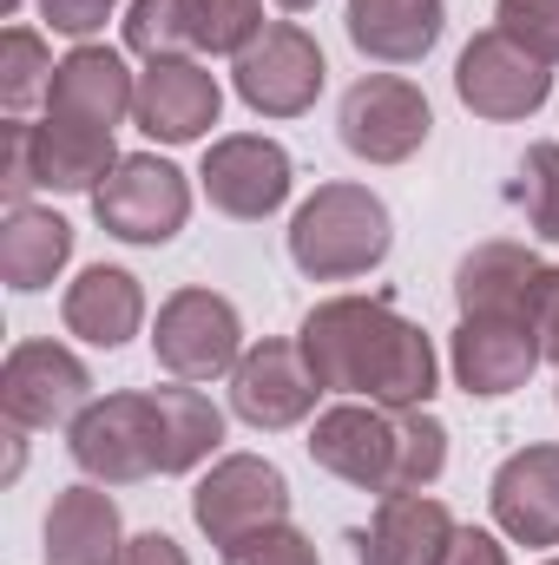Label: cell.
<instances>
[{
	"mask_svg": "<svg viewBox=\"0 0 559 565\" xmlns=\"http://www.w3.org/2000/svg\"><path fill=\"white\" fill-rule=\"evenodd\" d=\"M296 349L323 395H362L376 408H428L434 395V342L409 316L376 296H329L303 316Z\"/></svg>",
	"mask_w": 559,
	"mask_h": 565,
	"instance_id": "cell-1",
	"label": "cell"
},
{
	"mask_svg": "<svg viewBox=\"0 0 559 565\" xmlns=\"http://www.w3.org/2000/svg\"><path fill=\"white\" fill-rule=\"evenodd\" d=\"M395 244L389 204L369 184H316L289 217V264L309 282L369 277Z\"/></svg>",
	"mask_w": 559,
	"mask_h": 565,
	"instance_id": "cell-2",
	"label": "cell"
},
{
	"mask_svg": "<svg viewBox=\"0 0 559 565\" xmlns=\"http://www.w3.org/2000/svg\"><path fill=\"white\" fill-rule=\"evenodd\" d=\"M191 520H198V533L218 553H238L244 540H257L271 526H289V480H283L277 460H264V454H224L198 480Z\"/></svg>",
	"mask_w": 559,
	"mask_h": 565,
	"instance_id": "cell-3",
	"label": "cell"
},
{
	"mask_svg": "<svg viewBox=\"0 0 559 565\" xmlns=\"http://www.w3.org/2000/svg\"><path fill=\"white\" fill-rule=\"evenodd\" d=\"M264 33V0H133L126 46L145 60L244 53Z\"/></svg>",
	"mask_w": 559,
	"mask_h": 565,
	"instance_id": "cell-4",
	"label": "cell"
},
{
	"mask_svg": "<svg viewBox=\"0 0 559 565\" xmlns=\"http://www.w3.org/2000/svg\"><path fill=\"white\" fill-rule=\"evenodd\" d=\"M151 355L178 382L231 375L244 362V322H238L231 296H218V289H178V296H165L158 329H151Z\"/></svg>",
	"mask_w": 559,
	"mask_h": 565,
	"instance_id": "cell-5",
	"label": "cell"
},
{
	"mask_svg": "<svg viewBox=\"0 0 559 565\" xmlns=\"http://www.w3.org/2000/svg\"><path fill=\"white\" fill-rule=\"evenodd\" d=\"M309 460L362 493H395V473H402V415L395 408H376V402H336L323 408L309 427Z\"/></svg>",
	"mask_w": 559,
	"mask_h": 565,
	"instance_id": "cell-6",
	"label": "cell"
},
{
	"mask_svg": "<svg viewBox=\"0 0 559 565\" xmlns=\"http://www.w3.org/2000/svg\"><path fill=\"white\" fill-rule=\"evenodd\" d=\"M454 93L474 119H494V126H514V119H534L553 93V66L534 60L527 46H514L500 26L494 33H474L454 60Z\"/></svg>",
	"mask_w": 559,
	"mask_h": 565,
	"instance_id": "cell-7",
	"label": "cell"
},
{
	"mask_svg": "<svg viewBox=\"0 0 559 565\" xmlns=\"http://www.w3.org/2000/svg\"><path fill=\"white\" fill-rule=\"evenodd\" d=\"M93 217L119 237V244H171L191 217V184L178 164L133 151L119 158V171L93 191Z\"/></svg>",
	"mask_w": 559,
	"mask_h": 565,
	"instance_id": "cell-8",
	"label": "cell"
},
{
	"mask_svg": "<svg viewBox=\"0 0 559 565\" xmlns=\"http://www.w3.org/2000/svg\"><path fill=\"white\" fill-rule=\"evenodd\" d=\"M66 447H73L80 473L99 480V487L151 480V473H158V402H151V388L93 402V408L73 422Z\"/></svg>",
	"mask_w": 559,
	"mask_h": 565,
	"instance_id": "cell-9",
	"label": "cell"
},
{
	"mask_svg": "<svg viewBox=\"0 0 559 565\" xmlns=\"http://www.w3.org/2000/svg\"><path fill=\"white\" fill-rule=\"evenodd\" d=\"M342 145L362 158V164H402L415 158L428 132H434V113H428V93L415 79H395V73H369L342 93Z\"/></svg>",
	"mask_w": 559,
	"mask_h": 565,
	"instance_id": "cell-10",
	"label": "cell"
},
{
	"mask_svg": "<svg viewBox=\"0 0 559 565\" xmlns=\"http://www.w3.org/2000/svg\"><path fill=\"white\" fill-rule=\"evenodd\" d=\"M0 408H7V427H20V434L80 422L93 408V375L60 342H13L7 369H0Z\"/></svg>",
	"mask_w": 559,
	"mask_h": 565,
	"instance_id": "cell-11",
	"label": "cell"
},
{
	"mask_svg": "<svg viewBox=\"0 0 559 565\" xmlns=\"http://www.w3.org/2000/svg\"><path fill=\"white\" fill-rule=\"evenodd\" d=\"M323 46L303 33V26H264L244 53H238V66H231V79H238V99L251 106V113H264V119H296V113H309L316 106V93H323Z\"/></svg>",
	"mask_w": 559,
	"mask_h": 565,
	"instance_id": "cell-12",
	"label": "cell"
},
{
	"mask_svg": "<svg viewBox=\"0 0 559 565\" xmlns=\"http://www.w3.org/2000/svg\"><path fill=\"white\" fill-rule=\"evenodd\" d=\"M289 178H296L289 151H283L277 139H264V132H231V139H218L204 151V171H198L204 198H211L224 217H238V224H257V217L283 211Z\"/></svg>",
	"mask_w": 559,
	"mask_h": 565,
	"instance_id": "cell-13",
	"label": "cell"
},
{
	"mask_svg": "<svg viewBox=\"0 0 559 565\" xmlns=\"http://www.w3.org/2000/svg\"><path fill=\"white\" fill-rule=\"evenodd\" d=\"M316 395H323V382L309 375V362H303L296 342H257L231 369V408H238V422H251L257 434L309 422Z\"/></svg>",
	"mask_w": 559,
	"mask_h": 565,
	"instance_id": "cell-14",
	"label": "cell"
},
{
	"mask_svg": "<svg viewBox=\"0 0 559 565\" xmlns=\"http://www.w3.org/2000/svg\"><path fill=\"white\" fill-rule=\"evenodd\" d=\"M447 362H454V382L467 395H487L494 402V395L527 388V375L547 355H540V335L527 329V316H461Z\"/></svg>",
	"mask_w": 559,
	"mask_h": 565,
	"instance_id": "cell-15",
	"label": "cell"
},
{
	"mask_svg": "<svg viewBox=\"0 0 559 565\" xmlns=\"http://www.w3.org/2000/svg\"><path fill=\"white\" fill-rule=\"evenodd\" d=\"M218 113H224V93H218V79H211L198 60H151L139 73V106H133V119H139L145 139L191 145L218 126Z\"/></svg>",
	"mask_w": 559,
	"mask_h": 565,
	"instance_id": "cell-16",
	"label": "cell"
},
{
	"mask_svg": "<svg viewBox=\"0 0 559 565\" xmlns=\"http://www.w3.org/2000/svg\"><path fill=\"white\" fill-rule=\"evenodd\" d=\"M487 500L514 546H559V447L540 440V447L507 454Z\"/></svg>",
	"mask_w": 559,
	"mask_h": 565,
	"instance_id": "cell-17",
	"label": "cell"
},
{
	"mask_svg": "<svg viewBox=\"0 0 559 565\" xmlns=\"http://www.w3.org/2000/svg\"><path fill=\"white\" fill-rule=\"evenodd\" d=\"M139 106V79L126 73V60L113 46H73L53 73V93H46V113L53 119H73V126H99L113 132L126 113Z\"/></svg>",
	"mask_w": 559,
	"mask_h": 565,
	"instance_id": "cell-18",
	"label": "cell"
},
{
	"mask_svg": "<svg viewBox=\"0 0 559 565\" xmlns=\"http://www.w3.org/2000/svg\"><path fill=\"white\" fill-rule=\"evenodd\" d=\"M454 540V513L428 493H389L376 520L356 533V565H441Z\"/></svg>",
	"mask_w": 559,
	"mask_h": 565,
	"instance_id": "cell-19",
	"label": "cell"
},
{
	"mask_svg": "<svg viewBox=\"0 0 559 565\" xmlns=\"http://www.w3.org/2000/svg\"><path fill=\"white\" fill-rule=\"evenodd\" d=\"M126 559V526L119 507L99 480L66 487L46 507V565H119Z\"/></svg>",
	"mask_w": 559,
	"mask_h": 565,
	"instance_id": "cell-20",
	"label": "cell"
},
{
	"mask_svg": "<svg viewBox=\"0 0 559 565\" xmlns=\"http://www.w3.org/2000/svg\"><path fill=\"white\" fill-rule=\"evenodd\" d=\"M349 40L356 53L382 60V66H415L434 53L441 26H447V0H349Z\"/></svg>",
	"mask_w": 559,
	"mask_h": 565,
	"instance_id": "cell-21",
	"label": "cell"
},
{
	"mask_svg": "<svg viewBox=\"0 0 559 565\" xmlns=\"http://www.w3.org/2000/svg\"><path fill=\"white\" fill-rule=\"evenodd\" d=\"M60 316H66V329H73L80 342H93V349H119V342H133V335H139L145 289H139L133 270L93 264V270H80V282L66 289Z\"/></svg>",
	"mask_w": 559,
	"mask_h": 565,
	"instance_id": "cell-22",
	"label": "cell"
},
{
	"mask_svg": "<svg viewBox=\"0 0 559 565\" xmlns=\"http://www.w3.org/2000/svg\"><path fill=\"white\" fill-rule=\"evenodd\" d=\"M27 145H33V184H46V191H99L119 171L113 132L73 126V119H53V113L27 132Z\"/></svg>",
	"mask_w": 559,
	"mask_h": 565,
	"instance_id": "cell-23",
	"label": "cell"
},
{
	"mask_svg": "<svg viewBox=\"0 0 559 565\" xmlns=\"http://www.w3.org/2000/svg\"><path fill=\"white\" fill-rule=\"evenodd\" d=\"M534 277H540V257L527 244H481L454 270V302H461V316H527Z\"/></svg>",
	"mask_w": 559,
	"mask_h": 565,
	"instance_id": "cell-24",
	"label": "cell"
},
{
	"mask_svg": "<svg viewBox=\"0 0 559 565\" xmlns=\"http://www.w3.org/2000/svg\"><path fill=\"white\" fill-rule=\"evenodd\" d=\"M66 257H73V224L60 211H40V204L7 211V224H0V277H7V289H20V296L46 289L66 270Z\"/></svg>",
	"mask_w": 559,
	"mask_h": 565,
	"instance_id": "cell-25",
	"label": "cell"
},
{
	"mask_svg": "<svg viewBox=\"0 0 559 565\" xmlns=\"http://www.w3.org/2000/svg\"><path fill=\"white\" fill-rule=\"evenodd\" d=\"M158 402V473H191L224 440V415L198 388H151Z\"/></svg>",
	"mask_w": 559,
	"mask_h": 565,
	"instance_id": "cell-26",
	"label": "cell"
},
{
	"mask_svg": "<svg viewBox=\"0 0 559 565\" xmlns=\"http://www.w3.org/2000/svg\"><path fill=\"white\" fill-rule=\"evenodd\" d=\"M53 53H46V40L33 33V26H7L0 33V106L20 119L33 99H46L53 93Z\"/></svg>",
	"mask_w": 559,
	"mask_h": 565,
	"instance_id": "cell-27",
	"label": "cell"
},
{
	"mask_svg": "<svg viewBox=\"0 0 559 565\" xmlns=\"http://www.w3.org/2000/svg\"><path fill=\"white\" fill-rule=\"evenodd\" d=\"M520 204H527L534 237L559 244V145H527V158H520Z\"/></svg>",
	"mask_w": 559,
	"mask_h": 565,
	"instance_id": "cell-28",
	"label": "cell"
},
{
	"mask_svg": "<svg viewBox=\"0 0 559 565\" xmlns=\"http://www.w3.org/2000/svg\"><path fill=\"white\" fill-rule=\"evenodd\" d=\"M494 20L514 46H527L534 60L559 66V0H494Z\"/></svg>",
	"mask_w": 559,
	"mask_h": 565,
	"instance_id": "cell-29",
	"label": "cell"
},
{
	"mask_svg": "<svg viewBox=\"0 0 559 565\" xmlns=\"http://www.w3.org/2000/svg\"><path fill=\"white\" fill-rule=\"evenodd\" d=\"M224 565H323V559H316V546L296 526H271V533L244 540L238 553H224Z\"/></svg>",
	"mask_w": 559,
	"mask_h": 565,
	"instance_id": "cell-30",
	"label": "cell"
},
{
	"mask_svg": "<svg viewBox=\"0 0 559 565\" xmlns=\"http://www.w3.org/2000/svg\"><path fill=\"white\" fill-rule=\"evenodd\" d=\"M27 119H7L0 126V191H7V211L13 204H27V191H33V145H27Z\"/></svg>",
	"mask_w": 559,
	"mask_h": 565,
	"instance_id": "cell-31",
	"label": "cell"
},
{
	"mask_svg": "<svg viewBox=\"0 0 559 565\" xmlns=\"http://www.w3.org/2000/svg\"><path fill=\"white\" fill-rule=\"evenodd\" d=\"M527 322L540 335V355L559 362V264H540V277L527 289Z\"/></svg>",
	"mask_w": 559,
	"mask_h": 565,
	"instance_id": "cell-32",
	"label": "cell"
},
{
	"mask_svg": "<svg viewBox=\"0 0 559 565\" xmlns=\"http://www.w3.org/2000/svg\"><path fill=\"white\" fill-rule=\"evenodd\" d=\"M33 7H40V20H46L53 33L86 40V33H99V26H106V13H113L119 0H33Z\"/></svg>",
	"mask_w": 559,
	"mask_h": 565,
	"instance_id": "cell-33",
	"label": "cell"
},
{
	"mask_svg": "<svg viewBox=\"0 0 559 565\" xmlns=\"http://www.w3.org/2000/svg\"><path fill=\"white\" fill-rule=\"evenodd\" d=\"M441 565H507V546H500L494 533H481V526H454Z\"/></svg>",
	"mask_w": 559,
	"mask_h": 565,
	"instance_id": "cell-34",
	"label": "cell"
},
{
	"mask_svg": "<svg viewBox=\"0 0 559 565\" xmlns=\"http://www.w3.org/2000/svg\"><path fill=\"white\" fill-rule=\"evenodd\" d=\"M119 565H191V559H184V546L171 533H139V540H126V559Z\"/></svg>",
	"mask_w": 559,
	"mask_h": 565,
	"instance_id": "cell-35",
	"label": "cell"
},
{
	"mask_svg": "<svg viewBox=\"0 0 559 565\" xmlns=\"http://www.w3.org/2000/svg\"><path fill=\"white\" fill-rule=\"evenodd\" d=\"M283 13H303V7H316V0H277Z\"/></svg>",
	"mask_w": 559,
	"mask_h": 565,
	"instance_id": "cell-36",
	"label": "cell"
},
{
	"mask_svg": "<svg viewBox=\"0 0 559 565\" xmlns=\"http://www.w3.org/2000/svg\"><path fill=\"white\" fill-rule=\"evenodd\" d=\"M20 7H27V0H0V13H20Z\"/></svg>",
	"mask_w": 559,
	"mask_h": 565,
	"instance_id": "cell-37",
	"label": "cell"
},
{
	"mask_svg": "<svg viewBox=\"0 0 559 565\" xmlns=\"http://www.w3.org/2000/svg\"><path fill=\"white\" fill-rule=\"evenodd\" d=\"M547 565H559V559H547Z\"/></svg>",
	"mask_w": 559,
	"mask_h": 565,
	"instance_id": "cell-38",
	"label": "cell"
}]
</instances>
